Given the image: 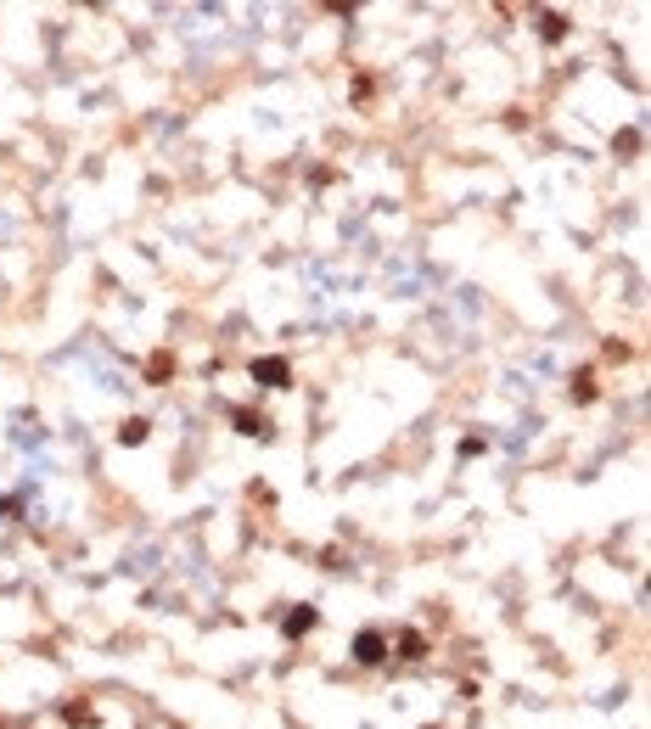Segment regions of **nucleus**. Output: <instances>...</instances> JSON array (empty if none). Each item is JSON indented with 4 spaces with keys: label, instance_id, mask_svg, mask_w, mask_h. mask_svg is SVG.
<instances>
[{
    "label": "nucleus",
    "instance_id": "f257e3e1",
    "mask_svg": "<svg viewBox=\"0 0 651 729\" xmlns=\"http://www.w3.org/2000/svg\"><path fill=\"white\" fill-rule=\"evenodd\" d=\"M253 376H259V381H270V387H281V381H287V360H259V364H253Z\"/></svg>",
    "mask_w": 651,
    "mask_h": 729
},
{
    "label": "nucleus",
    "instance_id": "f03ea898",
    "mask_svg": "<svg viewBox=\"0 0 651 729\" xmlns=\"http://www.w3.org/2000/svg\"><path fill=\"white\" fill-rule=\"evenodd\" d=\"M354 656H360V662H382V640H376V634H360Z\"/></svg>",
    "mask_w": 651,
    "mask_h": 729
},
{
    "label": "nucleus",
    "instance_id": "7ed1b4c3",
    "mask_svg": "<svg viewBox=\"0 0 651 729\" xmlns=\"http://www.w3.org/2000/svg\"><path fill=\"white\" fill-rule=\"evenodd\" d=\"M303 628H315V612H309V606H298V612L287 617V634H292V640H298Z\"/></svg>",
    "mask_w": 651,
    "mask_h": 729
},
{
    "label": "nucleus",
    "instance_id": "20e7f679",
    "mask_svg": "<svg viewBox=\"0 0 651 729\" xmlns=\"http://www.w3.org/2000/svg\"><path fill=\"white\" fill-rule=\"evenodd\" d=\"M236 427H242V432H264V421H259L253 410H236Z\"/></svg>",
    "mask_w": 651,
    "mask_h": 729
},
{
    "label": "nucleus",
    "instance_id": "39448f33",
    "mask_svg": "<svg viewBox=\"0 0 651 729\" xmlns=\"http://www.w3.org/2000/svg\"><path fill=\"white\" fill-rule=\"evenodd\" d=\"M118 437H124V443H141V437H146V421H130V427H124Z\"/></svg>",
    "mask_w": 651,
    "mask_h": 729
}]
</instances>
